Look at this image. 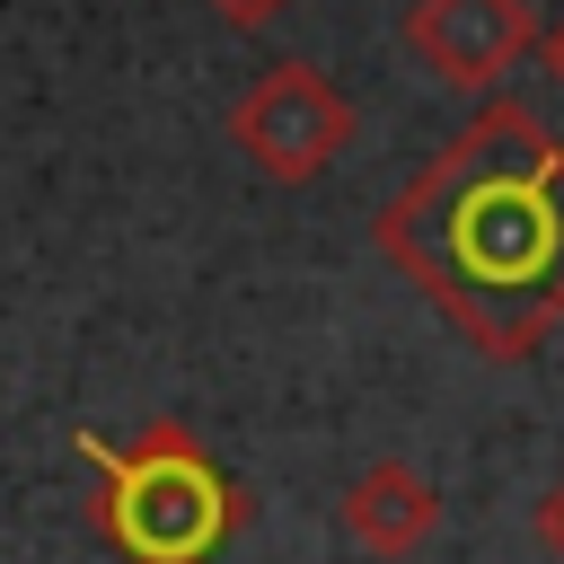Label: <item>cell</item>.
<instances>
[{"label":"cell","instance_id":"1","mask_svg":"<svg viewBox=\"0 0 564 564\" xmlns=\"http://www.w3.org/2000/svg\"><path fill=\"white\" fill-rule=\"evenodd\" d=\"M370 247L476 361H538L564 326V141L520 97H485L379 203Z\"/></svg>","mask_w":564,"mask_h":564},{"label":"cell","instance_id":"2","mask_svg":"<svg viewBox=\"0 0 564 564\" xmlns=\"http://www.w3.org/2000/svg\"><path fill=\"white\" fill-rule=\"evenodd\" d=\"M79 458H88V529L123 564H212L247 520V494L185 423H141L123 441L79 432Z\"/></svg>","mask_w":564,"mask_h":564},{"label":"cell","instance_id":"3","mask_svg":"<svg viewBox=\"0 0 564 564\" xmlns=\"http://www.w3.org/2000/svg\"><path fill=\"white\" fill-rule=\"evenodd\" d=\"M352 132H361V115L335 88V70H317V62H264L229 106V150L264 185H317L352 150Z\"/></svg>","mask_w":564,"mask_h":564},{"label":"cell","instance_id":"4","mask_svg":"<svg viewBox=\"0 0 564 564\" xmlns=\"http://www.w3.org/2000/svg\"><path fill=\"white\" fill-rule=\"evenodd\" d=\"M397 35H405V53H414L441 88L494 97V88L529 62V44H538L546 26L529 18V0H414Z\"/></svg>","mask_w":564,"mask_h":564},{"label":"cell","instance_id":"5","mask_svg":"<svg viewBox=\"0 0 564 564\" xmlns=\"http://www.w3.org/2000/svg\"><path fill=\"white\" fill-rule=\"evenodd\" d=\"M335 529L370 555V564H414L441 538V485L414 458H370L344 494H335Z\"/></svg>","mask_w":564,"mask_h":564},{"label":"cell","instance_id":"6","mask_svg":"<svg viewBox=\"0 0 564 564\" xmlns=\"http://www.w3.org/2000/svg\"><path fill=\"white\" fill-rule=\"evenodd\" d=\"M529 538L546 546V564H564V476H555V485L529 502Z\"/></svg>","mask_w":564,"mask_h":564},{"label":"cell","instance_id":"7","mask_svg":"<svg viewBox=\"0 0 564 564\" xmlns=\"http://www.w3.org/2000/svg\"><path fill=\"white\" fill-rule=\"evenodd\" d=\"M203 9H212L220 26H247V35H256V26H273V18L291 9V0H203Z\"/></svg>","mask_w":564,"mask_h":564},{"label":"cell","instance_id":"8","mask_svg":"<svg viewBox=\"0 0 564 564\" xmlns=\"http://www.w3.org/2000/svg\"><path fill=\"white\" fill-rule=\"evenodd\" d=\"M538 62H546V79H555V88H564V18H555V26H546V35H538Z\"/></svg>","mask_w":564,"mask_h":564}]
</instances>
